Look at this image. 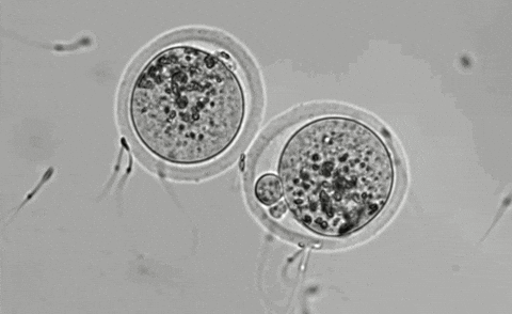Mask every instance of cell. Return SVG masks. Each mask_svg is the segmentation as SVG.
Returning a JSON list of instances; mask_svg holds the SVG:
<instances>
[{"mask_svg":"<svg viewBox=\"0 0 512 314\" xmlns=\"http://www.w3.org/2000/svg\"><path fill=\"white\" fill-rule=\"evenodd\" d=\"M261 106L259 75L242 45L216 30L182 29L134 62L121 92V130L157 176L200 181L243 154Z\"/></svg>","mask_w":512,"mask_h":314,"instance_id":"1","label":"cell"},{"mask_svg":"<svg viewBox=\"0 0 512 314\" xmlns=\"http://www.w3.org/2000/svg\"><path fill=\"white\" fill-rule=\"evenodd\" d=\"M395 185L387 140L370 121L340 111L304 113L271 129L246 171L247 196L264 222L325 245L370 231Z\"/></svg>","mask_w":512,"mask_h":314,"instance_id":"2","label":"cell"}]
</instances>
